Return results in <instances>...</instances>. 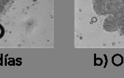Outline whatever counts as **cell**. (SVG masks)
<instances>
[{
	"instance_id": "obj_1",
	"label": "cell",
	"mask_w": 124,
	"mask_h": 78,
	"mask_svg": "<svg viewBox=\"0 0 124 78\" xmlns=\"http://www.w3.org/2000/svg\"><path fill=\"white\" fill-rule=\"evenodd\" d=\"M121 26L117 22V20L113 17V16H108L104 19V24H103V28L107 32L113 33L115 32L119 29Z\"/></svg>"
},
{
	"instance_id": "obj_2",
	"label": "cell",
	"mask_w": 124,
	"mask_h": 78,
	"mask_svg": "<svg viewBox=\"0 0 124 78\" xmlns=\"http://www.w3.org/2000/svg\"><path fill=\"white\" fill-rule=\"evenodd\" d=\"M106 3L100 0H93V6L95 12L99 16H106Z\"/></svg>"
},
{
	"instance_id": "obj_3",
	"label": "cell",
	"mask_w": 124,
	"mask_h": 78,
	"mask_svg": "<svg viewBox=\"0 0 124 78\" xmlns=\"http://www.w3.org/2000/svg\"><path fill=\"white\" fill-rule=\"evenodd\" d=\"M119 9H120V7L117 5L115 1L108 2L106 5V10L107 14L113 15Z\"/></svg>"
},
{
	"instance_id": "obj_4",
	"label": "cell",
	"mask_w": 124,
	"mask_h": 78,
	"mask_svg": "<svg viewBox=\"0 0 124 78\" xmlns=\"http://www.w3.org/2000/svg\"><path fill=\"white\" fill-rule=\"evenodd\" d=\"M113 17L117 20V22L119 24V25L121 26V23L124 20V14L123 12L120 9L117 10L114 14L113 15Z\"/></svg>"
},
{
	"instance_id": "obj_5",
	"label": "cell",
	"mask_w": 124,
	"mask_h": 78,
	"mask_svg": "<svg viewBox=\"0 0 124 78\" xmlns=\"http://www.w3.org/2000/svg\"><path fill=\"white\" fill-rule=\"evenodd\" d=\"M112 63L115 66H119L123 63V57L119 54H115L112 58Z\"/></svg>"
},
{
	"instance_id": "obj_6",
	"label": "cell",
	"mask_w": 124,
	"mask_h": 78,
	"mask_svg": "<svg viewBox=\"0 0 124 78\" xmlns=\"http://www.w3.org/2000/svg\"><path fill=\"white\" fill-rule=\"evenodd\" d=\"M115 2L120 7L124 6V0H115Z\"/></svg>"
},
{
	"instance_id": "obj_7",
	"label": "cell",
	"mask_w": 124,
	"mask_h": 78,
	"mask_svg": "<svg viewBox=\"0 0 124 78\" xmlns=\"http://www.w3.org/2000/svg\"><path fill=\"white\" fill-rule=\"evenodd\" d=\"M120 29H121V34H122V35L124 36V26H121Z\"/></svg>"
},
{
	"instance_id": "obj_8",
	"label": "cell",
	"mask_w": 124,
	"mask_h": 78,
	"mask_svg": "<svg viewBox=\"0 0 124 78\" xmlns=\"http://www.w3.org/2000/svg\"><path fill=\"white\" fill-rule=\"evenodd\" d=\"M120 10L124 12V6H121V7H120Z\"/></svg>"
},
{
	"instance_id": "obj_9",
	"label": "cell",
	"mask_w": 124,
	"mask_h": 78,
	"mask_svg": "<svg viewBox=\"0 0 124 78\" xmlns=\"http://www.w3.org/2000/svg\"><path fill=\"white\" fill-rule=\"evenodd\" d=\"M100 1H103V2H105V3H108V0H100Z\"/></svg>"
},
{
	"instance_id": "obj_10",
	"label": "cell",
	"mask_w": 124,
	"mask_h": 78,
	"mask_svg": "<svg viewBox=\"0 0 124 78\" xmlns=\"http://www.w3.org/2000/svg\"><path fill=\"white\" fill-rule=\"evenodd\" d=\"M121 26H124V20H123L122 23H121Z\"/></svg>"
},
{
	"instance_id": "obj_11",
	"label": "cell",
	"mask_w": 124,
	"mask_h": 78,
	"mask_svg": "<svg viewBox=\"0 0 124 78\" xmlns=\"http://www.w3.org/2000/svg\"><path fill=\"white\" fill-rule=\"evenodd\" d=\"M113 1H115V0H108V2H113Z\"/></svg>"
}]
</instances>
